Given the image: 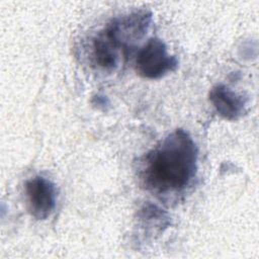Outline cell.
<instances>
[{"label": "cell", "mask_w": 259, "mask_h": 259, "mask_svg": "<svg viewBox=\"0 0 259 259\" xmlns=\"http://www.w3.org/2000/svg\"><path fill=\"white\" fill-rule=\"evenodd\" d=\"M197 159L195 142L187 132L177 128L143 158L140 167L142 183L159 196L177 194L195 177Z\"/></svg>", "instance_id": "obj_1"}, {"label": "cell", "mask_w": 259, "mask_h": 259, "mask_svg": "<svg viewBox=\"0 0 259 259\" xmlns=\"http://www.w3.org/2000/svg\"><path fill=\"white\" fill-rule=\"evenodd\" d=\"M137 73L147 79H159L178 67L176 57L171 56L165 42L159 37H151L138 52L136 63Z\"/></svg>", "instance_id": "obj_2"}, {"label": "cell", "mask_w": 259, "mask_h": 259, "mask_svg": "<svg viewBox=\"0 0 259 259\" xmlns=\"http://www.w3.org/2000/svg\"><path fill=\"white\" fill-rule=\"evenodd\" d=\"M151 20L150 11H135L112 19L103 30L118 49L127 48L145 36Z\"/></svg>", "instance_id": "obj_3"}, {"label": "cell", "mask_w": 259, "mask_h": 259, "mask_svg": "<svg viewBox=\"0 0 259 259\" xmlns=\"http://www.w3.org/2000/svg\"><path fill=\"white\" fill-rule=\"evenodd\" d=\"M26 206L36 220L48 219L56 207L57 189L56 185L44 176H34L24 184Z\"/></svg>", "instance_id": "obj_4"}, {"label": "cell", "mask_w": 259, "mask_h": 259, "mask_svg": "<svg viewBox=\"0 0 259 259\" xmlns=\"http://www.w3.org/2000/svg\"><path fill=\"white\" fill-rule=\"evenodd\" d=\"M208 97L215 111L225 119L237 120L247 111L246 98L225 84L214 85Z\"/></svg>", "instance_id": "obj_5"}, {"label": "cell", "mask_w": 259, "mask_h": 259, "mask_svg": "<svg viewBox=\"0 0 259 259\" xmlns=\"http://www.w3.org/2000/svg\"><path fill=\"white\" fill-rule=\"evenodd\" d=\"M118 48L102 29L92 39V57L95 64L105 71H112L118 63Z\"/></svg>", "instance_id": "obj_6"}]
</instances>
